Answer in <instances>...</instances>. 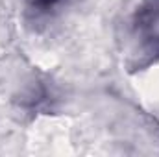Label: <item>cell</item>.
I'll return each mask as SVG.
<instances>
[{
	"mask_svg": "<svg viewBox=\"0 0 159 157\" xmlns=\"http://www.w3.org/2000/svg\"><path fill=\"white\" fill-rule=\"evenodd\" d=\"M67 0H28V9L35 15H50Z\"/></svg>",
	"mask_w": 159,
	"mask_h": 157,
	"instance_id": "cell-1",
	"label": "cell"
}]
</instances>
